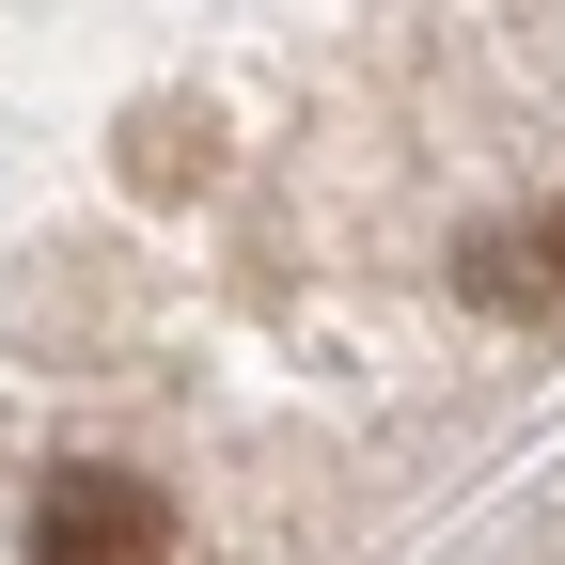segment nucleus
Masks as SVG:
<instances>
[{"mask_svg":"<svg viewBox=\"0 0 565 565\" xmlns=\"http://www.w3.org/2000/svg\"><path fill=\"white\" fill-rule=\"evenodd\" d=\"M32 565H173V487H141V471H47L32 487Z\"/></svg>","mask_w":565,"mask_h":565,"instance_id":"nucleus-1","label":"nucleus"},{"mask_svg":"<svg viewBox=\"0 0 565 565\" xmlns=\"http://www.w3.org/2000/svg\"><path fill=\"white\" fill-rule=\"evenodd\" d=\"M456 299L487 330H565V221H471L456 236Z\"/></svg>","mask_w":565,"mask_h":565,"instance_id":"nucleus-2","label":"nucleus"}]
</instances>
